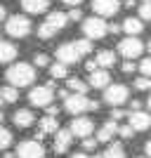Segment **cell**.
Here are the masks:
<instances>
[{"instance_id":"6da1fadb","label":"cell","mask_w":151,"mask_h":158,"mask_svg":"<svg viewBox=\"0 0 151 158\" xmlns=\"http://www.w3.org/2000/svg\"><path fill=\"white\" fill-rule=\"evenodd\" d=\"M5 78H7V83H10V85H14V87L33 85V80H36V66H33V64H26V61L12 64V66L5 71Z\"/></svg>"},{"instance_id":"7a4b0ae2","label":"cell","mask_w":151,"mask_h":158,"mask_svg":"<svg viewBox=\"0 0 151 158\" xmlns=\"http://www.w3.org/2000/svg\"><path fill=\"white\" fill-rule=\"evenodd\" d=\"M66 24H69V14H64V12H50V14H47V19L38 26V38L40 40L54 38Z\"/></svg>"},{"instance_id":"3957f363","label":"cell","mask_w":151,"mask_h":158,"mask_svg":"<svg viewBox=\"0 0 151 158\" xmlns=\"http://www.w3.org/2000/svg\"><path fill=\"white\" fill-rule=\"evenodd\" d=\"M99 102L94 99H87V94H76L71 92L69 97L64 99V111L71 113V116H83L85 111H97Z\"/></svg>"},{"instance_id":"277c9868","label":"cell","mask_w":151,"mask_h":158,"mask_svg":"<svg viewBox=\"0 0 151 158\" xmlns=\"http://www.w3.org/2000/svg\"><path fill=\"white\" fill-rule=\"evenodd\" d=\"M83 33L87 40H102L109 33V24L104 21V17H87L83 21Z\"/></svg>"},{"instance_id":"5b68a950","label":"cell","mask_w":151,"mask_h":158,"mask_svg":"<svg viewBox=\"0 0 151 158\" xmlns=\"http://www.w3.org/2000/svg\"><path fill=\"white\" fill-rule=\"evenodd\" d=\"M31 19L28 17H24V14H14V17H10L5 24V31L7 35H12V38H26L28 33H31Z\"/></svg>"},{"instance_id":"8992f818","label":"cell","mask_w":151,"mask_h":158,"mask_svg":"<svg viewBox=\"0 0 151 158\" xmlns=\"http://www.w3.org/2000/svg\"><path fill=\"white\" fill-rule=\"evenodd\" d=\"M54 99V83H47V85H38L28 92V102L33 106H40V109H47Z\"/></svg>"},{"instance_id":"52a82bcc","label":"cell","mask_w":151,"mask_h":158,"mask_svg":"<svg viewBox=\"0 0 151 158\" xmlns=\"http://www.w3.org/2000/svg\"><path fill=\"white\" fill-rule=\"evenodd\" d=\"M128 97H130V90H128V85H123V83H113V85L104 87V102L111 104V106L125 104Z\"/></svg>"},{"instance_id":"ba28073f","label":"cell","mask_w":151,"mask_h":158,"mask_svg":"<svg viewBox=\"0 0 151 158\" xmlns=\"http://www.w3.org/2000/svg\"><path fill=\"white\" fill-rule=\"evenodd\" d=\"M17 158H45V146L38 139H24L17 146Z\"/></svg>"},{"instance_id":"9c48e42d","label":"cell","mask_w":151,"mask_h":158,"mask_svg":"<svg viewBox=\"0 0 151 158\" xmlns=\"http://www.w3.org/2000/svg\"><path fill=\"white\" fill-rule=\"evenodd\" d=\"M118 52L123 54L125 59H137L139 54L144 52V45H142V40L137 35H128L118 43Z\"/></svg>"},{"instance_id":"30bf717a","label":"cell","mask_w":151,"mask_h":158,"mask_svg":"<svg viewBox=\"0 0 151 158\" xmlns=\"http://www.w3.org/2000/svg\"><path fill=\"white\" fill-rule=\"evenodd\" d=\"M83 59V54L78 52V47H76V43H64V45L57 47V61H61V64H76V61Z\"/></svg>"},{"instance_id":"8fae6325","label":"cell","mask_w":151,"mask_h":158,"mask_svg":"<svg viewBox=\"0 0 151 158\" xmlns=\"http://www.w3.org/2000/svg\"><path fill=\"white\" fill-rule=\"evenodd\" d=\"M69 130H71L73 137L85 139V137H90V135H92V130H94V123H92L90 118H85V116H76V118L71 120Z\"/></svg>"},{"instance_id":"7c38bea8","label":"cell","mask_w":151,"mask_h":158,"mask_svg":"<svg viewBox=\"0 0 151 158\" xmlns=\"http://www.w3.org/2000/svg\"><path fill=\"white\" fill-rule=\"evenodd\" d=\"M92 10L97 17H113L120 10V0H92Z\"/></svg>"},{"instance_id":"4fadbf2b","label":"cell","mask_w":151,"mask_h":158,"mask_svg":"<svg viewBox=\"0 0 151 158\" xmlns=\"http://www.w3.org/2000/svg\"><path fill=\"white\" fill-rule=\"evenodd\" d=\"M128 123L132 125L135 132H144V130L151 127V113H146V111H130Z\"/></svg>"},{"instance_id":"5bb4252c","label":"cell","mask_w":151,"mask_h":158,"mask_svg":"<svg viewBox=\"0 0 151 158\" xmlns=\"http://www.w3.org/2000/svg\"><path fill=\"white\" fill-rule=\"evenodd\" d=\"M71 142H73L71 130H57L54 132V153H66Z\"/></svg>"},{"instance_id":"9a60e30c","label":"cell","mask_w":151,"mask_h":158,"mask_svg":"<svg viewBox=\"0 0 151 158\" xmlns=\"http://www.w3.org/2000/svg\"><path fill=\"white\" fill-rule=\"evenodd\" d=\"M111 85V73L106 69H97V71L90 73V87H97V90H104V87Z\"/></svg>"},{"instance_id":"2e32d148","label":"cell","mask_w":151,"mask_h":158,"mask_svg":"<svg viewBox=\"0 0 151 158\" xmlns=\"http://www.w3.org/2000/svg\"><path fill=\"white\" fill-rule=\"evenodd\" d=\"M21 7L28 14H43L50 10V0H21Z\"/></svg>"},{"instance_id":"e0dca14e","label":"cell","mask_w":151,"mask_h":158,"mask_svg":"<svg viewBox=\"0 0 151 158\" xmlns=\"http://www.w3.org/2000/svg\"><path fill=\"white\" fill-rule=\"evenodd\" d=\"M116 135H118V123L116 120H106L97 132V142H111Z\"/></svg>"},{"instance_id":"ac0fdd59","label":"cell","mask_w":151,"mask_h":158,"mask_svg":"<svg viewBox=\"0 0 151 158\" xmlns=\"http://www.w3.org/2000/svg\"><path fill=\"white\" fill-rule=\"evenodd\" d=\"M14 125L17 127H31L33 123H36V116H33V111H28V109H19V111L14 113Z\"/></svg>"},{"instance_id":"d6986e66","label":"cell","mask_w":151,"mask_h":158,"mask_svg":"<svg viewBox=\"0 0 151 158\" xmlns=\"http://www.w3.org/2000/svg\"><path fill=\"white\" fill-rule=\"evenodd\" d=\"M57 130H59V120L54 118V116H45V118L40 120V132H38V137H45V135H54Z\"/></svg>"},{"instance_id":"ffe728a7","label":"cell","mask_w":151,"mask_h":158,"mask_svg":"<svg viewBox=\"0 0 151 158\" xmlns=\"http://www.w3.org/2000/svg\"><path fill=\"white\" fill-rule=\"evenodd\" d=\"M123 31L128 33V35H139V33L144 31V24H142L139 17H128V19L123 21Z\"/></svg>"},{"instance_id":"44dd1931","label":"cell","mask_w":151,"mask_h":158,"mask_svg":"<svg viewBox=\"0 0 151 158\" xmlns=\"http://www.w3.org/2000/svg\"><path fill=\"white\" fill-rule=\"evenodd\" d=\"M17 59V45L12 43H0V64H10V61Z\"/></svg>"},{"instance_id":"7402d4cb","label":"cell","mask_w":151,"mask_h":158,"mask_svg":"<svg viewBox=\"0 0 151 158\" xmlns=\"http://www.w3.org/2000/svg\"><path fill=\"white\" fill-rule=\"evenodd\" d=\"M94 61H97L99 69H109V66L116 64V54H113V50H102V52H97Z\"/></svg>"},{"instance_id":"603a6c76","label":"cell","mask_w":151,"mask_h":158,"mask_svg":"<svg viewBox=\"0 0 151 158\" xmlns=\"http://www.w3.org/2000/svg\"><path fill=\"white\" fill-rule=\"evenodd\" d=\"M19 99V90L14 85H5V87H0V102L2 104H14Z\"/></svg>"},{"instance_id":"cb8c5ba5","label":"cell","mask_w":151,"mask_h":158,"mask_svg":"<svg viewBox=\"0 0 151 158\" xmlns=\"http://www.w3.org/2000/svg\"><path fill=\"white\" fill-rule=\"evenodd\" d=\"M87 87H90V83H83L80 78H69L66 80V90L69 92H76V94H85Z\"/></svg>"},{"instance_id":"d4e9b609","label":"cell","mask_w":151,"mask_h":158,"mask_svg":"<svg viewBox=\"0 0 151 158\" xmlns=\"http://www.w3.org/2000/svg\"><path fill=\"white\" fill-rule=\"evenodd\" d=\"M104 158H125V149H123V144H118V142L109 144V146H106V151H104Z\"/></svg>"},{"instance_id":"484cf974","label":"cell","mask_w":151,"mask_h":158,"mask_svg":"<svg viewBox=\"0 0 151 158\" xmlns=\"http://www.w3.org/2000/svg\"><path fill=\"white\" fill-rule=\"evenodd\" d=\"M50 76H52L54 80L66 78V76H69V66H66V64H61V61H57V64H52V66H50Z\"/></svg>"},{"instance_id":"4316f807","label":"cell","mask_w":151,"mask_h":158,"mask_svg":"<svg viewBox=\"0 0 151 158\" xmlns=\"http://www.w3.org/2000/svg\"><path fill=\"white\" fill-rule=\"evenodd\" d=\"M12 132L7 130V127L0 125V151H5V149H10V144H12Z\"/></svg>"},{"instance_id":"83f0119b","label":"cell","mask_w":151,"mask_h":158,"mask_svg":"<svg viewBox=\"0 0 151 158\" xmlns=\"http://www.w3.org/2000/svg\"><path fill=\"white\" fill-rule=\"evenodd\" d=\"M76 43V47H78V52L85 57V54H90L92 52V40H87V38H83V40H73Z\"/></svg>"},{"instance_id":"f1b7e54d","label":"cell","mask_w":151,"mask_h":158,"mask_svg":"<svg viewBox=\"0 0 151 158\" xmlns=\"http://www.w3.org/2000/svg\"><path fill=\"white\" fill-rule=\"evenodd\" d=\"M33 66H50V57L45 52H38L33 57Z\"/></svg>"},{"instance_id":"f546056e","label":"cell","mask_w":151,"mask_h":158,"mask_svg":"<svg viewBox=\"0 0 151 158\" xmlns=\"http://www.w3.org/2000/svg\"><path fill=\"white\" fill-rule=\"evenodd\" d=\"M135 87H137V90H151V78H149V76L137 78V80H135Z\"/></svg>"},{"instance_id":"4dcf8cb0","label":"cell","mask_w":151,"mask_h":158,"mask_svg":"<svg viewBox=\"0 0 151 158\" xmlns=\"http://www.w3.org/2000/svg\"><path fill=\"white\" fill-rule=\"evenodd\" d=\"M139 17L144 21H151V2H142V7H139Z\"/></svg>"},{"instance_id":"1f68e13d","label":"cell","mask_w":151,"mask_h":158,"mask_svg":"<svg viewBox=\"0 0 151 158\" xmlns=\"http://www.w3.org/2000/svg\"><path fill=\"white\" fill-rule=\"evenodd\" d=\"M118 135H120L123 139H130L132 135H135V130H132L130 123H128V125H118Z\"/></svg>"},{"instance_id":"d6a6232c","label":"cell","mask_w":151,"mask_h":158,"mask_svg":"<svg viewBox=\"0 0 151 158\" xmlns=\"http://www.w3.org/2000/svg\"><path fill=\"white\" fill-rule=\"evenodd\" d=\"M139 71H142V76H149V78H151V57L142 59V64H139Z\"/></svg>"},{"instance_id":"836d02e7","label":"cell","mask_w":151,"mask_h":158,"mask_svg":"<svg viewBox=\"0 0 151 158\" xmlns=\"http://www.w3.org/2000/svg\"><path fill=\"white\" fill-rule=\"evenodd\" d=\"M97 139H92V137H85L83 139V151H94V149H97Z\"/></svg>"},{"instance_id":"e575fe53","label":"cell","mask_w":151,"mask_h":158,"mask_svg":"<svg viewBox=\"0 0 151 158\" xmlns=\"http://www.w3.org/2000/svg\"><path fill=\"white\" fill-rule=\"evenodd\" d=\"M120 69H123V73H135V69H137V66H135V61H132V59H125Z\"/></svg>"},{"instance_id":"d590c367","label":"cell","mask_w":151,"mask_h":158,"mask_svg":"<svg viewBox=\"0 0 151 158\" xmlns=\"http://www.w3.org/2000/svg\"><path fill=\"white\" fill-rule=\"evenodd\" d=\"M120 118H125V111L120 106H113L111 109V120H120Z\"/></svg>"},{"instance_id":"8d00e7d4","label":"cell","mask_w":151,"mask_h":158,"mask_svg":"<svg viewBox=\"0 0 151 158\" xmlns=\"http://www.w3.org/2000/svg\"><path fill=\"white\" fill-rule=\"evenodd\" d=\"M83 19V12H80L78 7H73L71 12H69V21H80Z\"/></svg>"},{"instance_id":"74e56055","label":"cell","mask_w":151,"mask_h":158,"mask_svg":"<svg viewBox=\"0 0 151 158\" xmlns=\"http://www.w3.org/2000/svg\"><path fill=\"white\" fill-rule=\"evenodd\" d=\"M47 116H54V118H57V116H59V109H57V106H47Z\"/></svg>"},{"instance_id":"f35d334b","label":"cell","mask_w":151,"mask_h":158,"mask_svg":"<svg viewBox=\"0 0 151 158\" xmlns=\"http://www.w3.org/2000/svg\"><path fill=\"white\" fill-rule=\"evenodd\" d=\"M120 31H123L120 24H109V33H120Z\"/></svg>"},{"instance_id":"ab89813d","label":"cell","mask_w":151,"mask_h":158,"mask_svg":"<svg viewBox=\"0 0 151 158\" xmlns=\"http://www.w3.org/2000/svg\"><path fill=\"white\" fill-rule=\"evenodd\" d=\"M61 2H64V5H69V7H78L83 0H61Z\"/></svg>"},{"instance_id":"60d3db41","label":"cell","mask_w":151,"mask_h":158,"mask_svg":"<svg viewBox=\"0 0 151 158\" xmlns=\"http://www.w3.org/2000/svg\"><path fill=\"white\" fill-rule=\"evenodd\" d=\"M130 109H132V111H139V109H142V102H139V99H132Z\"/></svg>"},{"instance_id":"b9f144b4","label":"cell","mask_w":151,"mask_h":158,"mask_svg":"<svg viewBox=\"0 0 151 158\" xmlns=\"http://www.w3.org/2000/svg\"><path fill=\"white\" fill-rule=\"evenodd\" d=\"M85 69H87V71H97V69H99V66H97V61H87V64H85Z\"/></svg>"},{"instance_id":"7bdbcfd3","label":"cell","mask_w":151,"mask_h":158,"mask_svg":"<svg viewBox=\"0 0 151 158\" xmlns=\"http://www.w3.org/2000/svg\"><path fill=\"white\" fill-rule=\"evenodd\" d=\"M144 151H146V156L151 158V139H149V142H146V144H144Z\"/></svg>"},{"instance_id":"ee69618b","label":"cell","mask_w":151,"mask_h":158,"mask_svg":"<svg viewBox=\"0 0 151 158\" xmlns=\"http://www.w3.org/2000/svg\"><path fill=\"white\" fill-rule=\"evenodd\" d=\"M71 158H90V156H87V153L85 151H80V153H73V156Z\"/></svg>"},{"instance_id":"f6af8a7d","label":"cell","mask_w":151,"mask_h":158,"mask_svg":"<svg viewBox=\"0 0 151 158\" xmlns=\"http://www.w3.org/2000/svg\"><path fill=\"white\" fill-rule=\"evenodd\" d=\"M5 17H7V12H5V7H2V5H0V21H2V19H5Z\"/></svg>"},{"instance_id":"bcb514c9","label":"cell","mask_w":151,"mask_h":158,"mask_svg":"<svg viewBox=\"0 0 151 158\" xmlns=\"http://www.w3.org/2000/svg\"><path fill=\"white\" fill-rule=\"evenodd\" d=\"M123 2H125L128 7H132V5H135V0H123Z\"/></svg>"},{"instance_id":"7dc6e473","label":"cell","mask_w":151,"mask_h":158,"mask_svg":"<svg viewBox=\"0 0 151 158\" xmlns=\"http://www.w3.org/2000/svg\"><path fill=\"white\" fill-rule=\"evenodd\" d=\"M2 158H17V153H5Z\"/></svg>"},{"instance_id":"c3c4849f","label":"cell","mask_w":151,"mask_h":158,"mask_svg":"<svg viewBox=\"0 0 151 158\" xmlns=\"http://www.w3.org/2000/svg\"><path fill=\"white\" fill-rule=\"evenodd\" d=\"M146 106H149V111H151V94H149V102H146Z\"/></svg>"},{"instance_id":"681fc988","label":"cell","mask_w":151,"mask_h":158,"mask_svg":"<svg viewBox=\"0 0 151 158\" xmlns=\"http://www.w3.org/2000/svg\"><path fill=\"white\" fill-rule=\"evenodd\" d=\"M94 158H104V153H94Z\"/></svg>"},{"instance_id":"f907efd6","label":"cell","mask_w":151,"mask_h":158,"mask_svg":"<svg viewBox=\"0 0 151 158\" xmlns=\"http://www.w3.org/2000/svg\"><path fill=\"white\" fill-rule=\"evenodd\" d=\"M2 118H5V113H2V111H0V123H2Z\"/></svg>"},{"instance_id":"816d5d0a","label":"cell","mask_w":151,"mask_h":158,"mask_svg":"<svg viewBox=\"0 0 151 158\" xmlns=\"http://www.w3.org/2000/svg\"><path fill=\"white\" fill-rule=\"evenodd\" d=\"M149 52H151V40H149Z\"/></svg>"},{"instance_id":"f5cc1de1","label":"cell","mask_w":151,"mask_h":158,"mask_svg":"<svg viewBox=\"0 0 151 158\" xmlns=\"http://www.w3.org/2000/svg\"><path fill=\"white\" fill-rule=\"evenodd\" d=\"M137 158H149V156H137Z\"/></svg>"},{"instance_id":"db71d44e","label":"cell","mask_w":151,"mask_h":158,"mask_svg":"<svg viewBox=\"0 0 151 158\" xmlns=\"http://www.w3.org/2000/svg\"><path fill=\"white\" fill-rule=\"evenodd\" d=\"M142 2H151V0H142Z\"/></svg>"},{"instance_id":"11a10c76","label":"cell","mask_w":151,"mask_h":158,"mask_svg":"<svg viewBox=\"0 0 151 158\" xmlns=\"http://www.w3.org/2000/svg\"><path fill=\"white\" fill-rule=\"evenodd\" d=\"M0 43H2V38H0Z\"/></svg>"}]
</instances>
